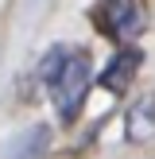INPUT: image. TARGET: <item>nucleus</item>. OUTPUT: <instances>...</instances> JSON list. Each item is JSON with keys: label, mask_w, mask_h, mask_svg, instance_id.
Listing matches in <instances>:
<instances>
[{"label": "nucleus", "mask_w": 155, "mask_h": 159, "mask_svg": "<svg viewBox=\"0 0 155 159\" xmlns=\"http://www.w3.org/2000/svg\"><path fill=\"white\" fill-rule=\"evenodd\" d=\"M140 66H144V51H140V47H120V51L113 54V62L101 70V85H105L108 93H124Z\"/></svg>", "instance_id": "3"}, {"label": "nucleus", "mask_w": 155, "mask_h": 159, "mask_svg": "<svg viewBox=\"0 0 155 159\" xmlns=\"http://www.w3.org/2000/svg\"><path fill=\"white\" fill-rule=\"evenodd\" d=\"M89 20L113 43L132 47V39L147 27V8H144V0H101V4H93Z\"/></svg>", "instance_id": "2"}, {"label": "nucleus", "mask_w": 155, "mask_h": 159, "mask_svg": "<svg viewBox=\"0 0 155 159\" xmlns=\"http://www.w3.org/2000/svg\"><path fill=\"white\" fill-rule=\"evenodd\" d=\"M124 140L128 144H151L155 140V97H140L124 113Z\"/></svg>", "instance_id": "4"}, {"label": "nucleus", "mask_w": 155, "mask_h": 159, "mask_svg": "<svg viewBox=\"0 0 155 159\" xmlns=\"http://www.w3.org/2000/svg\"><path fill=\"white\" fill-rule=\"evenodd\" d=\"M89 85H93V62H89V54H85L82 47L66 51L58 74L51 78V85H46V93H51V101H54V113H58L62 124L78 120L85 97H89Z\"/></svg>", "instance_id": "1"}]
</instances>
